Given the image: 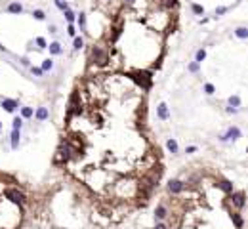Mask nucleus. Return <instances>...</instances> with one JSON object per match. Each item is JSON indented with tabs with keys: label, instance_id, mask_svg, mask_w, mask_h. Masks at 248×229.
Instances as JSON below:
<instances>
[{
	"label": "nucleus",
	"instance_id": "e433bc0d",
	"mask_svg": "<svg viewBox=\"0 0 248 229\" xmlns=\"http://www.w3.org/2000/svg\"><path fill=\"white\" fill-rule=\"evenodd\" d=\"M136 2V0H126V4H134Z\"/></svg>",
	"mask_w": 248,
	"mask_h": 229
},
{
	"label": "nucleus",
	"instance_id": "72a5a7b5",
	"mask_svg": "<svg viewBox=\"0 0 248 229\" xmlns=\"http://www.w3.org/2000/svg\"><path fill=\"white\" fill-rule=\"evenodd\" d=\"M225 12H227V8H216V15H222Z\"/></svg>",
	"mask_w": 248,
	"mask_h": 229
},
{
	"label": "nucleus",
	"instance_id": "ddd939ff",
	"mask_svg": "<svg viewBox=\"0 0 248 229\" xmlns=\"http://www.w3.org/2000/svg\"><path fill=\"white\" fill-rule=\"evenodd\" d=\"M35 117L38 120H46V118H48V109H46V107H40V109L35 113Z\"/></svg>",
	"mask_w": 248,
	"mask_h": 229
},
{
	"label": "nucleus",
	"instance_id": "2f4dec72",
	"mask_svg": "<svg viewBox=\"0 0 248 229\" xmlns=\"http://www.w3.org/2000/svg\"><path fill=\"white\" fill-rule=\"evenodd\" d=\"M189 71H191V73H197V71H198V63H197V61L189 65Z\"/></svg>",
	"mask_w": 248,
	"mask_h": 229
},
{
	"label": "nucleus",
	"instance_id": "39448f33",
	"mask_svg": "<svg viewBox=\"0 0 248 229\" xmlns=\"http://www.w3.org/2000/svg\"><path fill=\"white\" fill-rule=\"evenodd\" d=\"M168 189H170V193H181L183 191V181H179V179H172L168 183Z\"/></svg>",
	"mask_w": 248,
	"mask_h": 229
},
{
	"label": "nucleus",
	"instance_id": "f3484780",
	"mask_svg": "<svg viewBox=\"0 0 248 229\" xmlns=\"http://www.w3.org/2000/svg\"><path fill=\"white\" fill-rule=\"evenodd\" d=\"M82 46H84V40H82L80 36H76V38H74V42H73V48H74V50H80Z\"/></svg>",
	"mask_w": 248,
	"mask_h": 229
},
{
	"label": "nucleus",
	"instance_id": "cd10ccee",
	"mask_svg": "<svg viewBox=\"0 0 248 229\" xmlns=\"http://www.w3.org/2000/svg\"><path fill=\"white\" fill-rule=\"evenodd\" d=\"M65 17H67L69 23H73V21H74V13H73L71 10H65Z\"/></svg>",
	"mask_w": 248,
	"mask_h": 229
},
{
	"label": "nucleus",
	"instance_id": "f257e3e1",
	"mask_svg": "<svg viewBox=\"0 0 248 229\" xmlns=\"http://www.w3.org/2000/svg\"><path fill=\"white\" fill-rule=\"evenodd\" d=\"M92 61H94V63H99V65H103L107 61V54L99 48V46H94V50H92Z\"/></svg>",
	"mask_w": 248,
	"mask_h": 229
},
{
	"label": "nucleus",
	"instance_id": "aec40b11",
	"mask_svg": "<svg viewBox=\"0 0 248 229\" xmlns=\"http://www.w3.org/2000/svg\"><path fill=\"white\" fill-rule=\"evenodd\" d=\"M220 187H222L223 191H227V193H231V191H233V185H231L229 181H222V183H220Z\"/></svg>",
	"mask_w": 248,
	"mask_h": 229
},
{
	"label": "nucleus",
	"instance_id": "423d86ee",
	"mask_svg": "<svg viewBox=\"0 0 248 229\" xmlns=\"http://www.w3.org/2000/svg\"><path fill=\"white\" fill-rule=\"evenodd\" d=\"M2 107L8 113H13L15 109H17V101L15 99H2Z\"/></svg>",
	"mask_w": 248,
	"mask_h": 229
},
{
	"label": "nucleus",
	"instance_id": "c9c22d12",
	"mask_svg": "<svg viewBox=\"0 0 248 229\" xmlns=\"http://www.w3.org/2000/svg\"><path fill=\"white\" fill-rule=\"evenodd\" d=\"M155 229H166V227H164L162 223H159V225H157V227H155Z\"/></svg>",
	"mask_w": 248,
	"mask_h": 229
},
{
	"label": "nucleus",
	"instance_id": "f03ea898",
	"mask_svg": "<svg viewBox=\"0 0 248 229\" xmlns=\"http://www.w3.org/2000/svg\"><path fill=\"white\" fill-rule=\"evenodd\" d=\"M6 197L10 198V201L17 203V204H23V203H25V195L19 193L17 189H8V191H6Z\"/></svg>",
	"mask_w": 248,
	"mask_h": 229
},
{
	"label": "nucleus",
	"instance_id": "9d476101",
	"mask_svg": "<svg viewBox=\"0 0 248 229\" xmlns=\"http://www.w3.org/2000/svg\"><path fill=\"white\" fill-rule=\"evenodd\" d=\"M8 12H10V13H21V12H23V6H21L19 2H12V4L8 6Z\"/></svg>",
	"mask_w": 248,
	"mask_h": 229
},
{
	"label": "nucleus",
	"instance_id": "393cba45",
	"mask_svg": "<svg viewBox=\"0 0 248 229\" xmlns=\"http://www.w3.org/2000/svg\"><path fill=\"white\" fill-rule=\"evenodd\" d=\"M191 8H193V12H195L197 15H203V13H204V8H203V6H198V4H193Z\"/></svg>",
	"mask_w": 248,
	"mask_h": 229
},
{
	"label": "nucleus",
	"instance_id": "bb28decb",
	"mask_svg": "<svg viewBox=\"0 0 248 229\" xmlns=\"http://www.w3.org/2000/svg\"><path fill=\"white\" fill-rule=\"evenodd\" d=\"M204 57H206V52H204V50H198V52H197V63H200Z\"/></svg>",
	"mask_w": 248,
	"mask_h": 229
},
{
	"label": "nucleus",
	"instance_id": "2eb2a0df",
	"mask_svg": "<svg viewBox=\"0 0 248 229\" xmlns=\"http://www.w3.org/2000/svg\"><path fill=\"white\" fill-rule=\"evenodd\" d=\"M166 147H168V151L178 153V141H176V140H168V141H166Z\"/></svg>",
	"mask_w": 248,
	"mask_h": 229
},
{
	"label": "nucleus",
	"instance_id": "b1692460",
	"mask_svg": "<svg viewBox=\"0 0 248 229\" xmlns=\"http://www.w3.org/2000/svg\"><path fill=\"white\" fill-rule=\"evenodd\" d=\"M54 67V61L52 59H46L44 63H42V71H48V69H52Z\"/></svg>",
	"mask_w": 248,
	"mask_h": 229
},
{
	"label": "nucleus",
	"instance_id": "4c0bfd02",
	"mask_svg": "<svg viewBox=\"0 0 248 229\" xmlns=\"http://www.w3.org/2000/svg\"><path fill=\"white\" fill-rule=\"evenodd\" d=\"M0 126H2V124H0Z\"/></svg>",
	"mask_w": 248,
	"mask_h": 229
},
{
	"label": "nucleus",
	"instance_id": "a211bd4d",
	"mask_svg": "<svg viewBox=\"0 0 248 229\" xmlns=\"http://www.w3.org/2000/svg\"><path fill=\"white\" fill-rule=\"evenodd\" d=\"M229 105H231V107H239V105H241V98H239V96H231V98H229Z\"/></svg>",
	"mask_w": 248,
	"mask_h": 229
},
{
	"label": "nucleus",
	"instance_id": "4468645a",
	"mask_svg": "<svg viewBox=\"0 0 248 229\" xmlns=\"http://www.w3.org/2000/svg\"><path fill=\"white\" fill-rule=\"evenodd\" d=\"M235 35H237L239 38H248V29H246V27H239V29L235 31Z\"/></svg>",
	"mask_w": 248,
	"mask_h": 229
},
{
	"label": "nucleus",
	"instance_id": "20e7f679",
	"mask_svg": "<svg viewBox=\"0 0 248 229\" xmlns=\"http://www.w3.org/2000/svg\"><path fill=\"white\" fill-rule=\"evenodd\" d=\"M239 137H241V130L237 128V126H233V128H229L227 130V134L225 136H222V141H229V140H239Z\"/></svg>",
	"mask_w": 248,
	"mask_h": 229
},
{
	"label": "nucleus",
	"instance_id": "9b49d317",
	"mask_svg": "<svg viewBox=\"0 0 248 229\" xmlns=\"http://www.w3.org/2000/svg\"><path fill=\"white\" fill-rule=\"evenodd\" d=\"M61 52H63V48H61V44H59V42H52V44H50V54L59 55Z\"/></svg>",
	"mask_w": 248,
	"mask_h": 229
},
{
	"label": "nucleus",
	"instance_id": "c85d7f7f",
	"mask_svg": "<svg viewBox=\"0 0 248 229\" xmlns=\"http://www.w3.org/2000/svg\"><path fill=\"white\" fill-rule=\"evenodd\" d=\"M204 92H206V94H210V96H212L214 92H216V88H214L212 84H204Z\"/></svg>",
	"mask_w": 248,
	"mask_h": 229
},
{
	"label": "nucleus",
	"instance_id": "5701e85b",
	"mask_svg": "<svg viewBox=\"0 0 248 229\" xmlns=\"http://www.w3.org/2000/svg\"><path fill=\"white\" fill-rule=\"evenodd\" d=\"M21 124H23V120L19 117H15L13 118V130H21Z\"/></svg>",
	"mask_w": 248,
	"mask_h": 229
},
{
	"label": "nucleus",
	"instance_id": "c756f323",
	"mask_svg": "<svg viewBox=\"0 0 248 229\" xmlns=\"http://www.w3.org/2000/svg\"><path fill=\"white\" fill-rule=\"evenodd\" d=\"M36 44H38V48H46V40H44L42 36H38V38H36Z\"/></svg>",
	"mask_w": 248,
	"mask_h": 229
},
{
	"label": "nucleus",
	"instance_id": "f704fd0d",
	"mask_svg": "<svg viewBox=\"0 0 248 229\" xmlns=\"http://www.w3.org/2000/svg\"><path fill=\"white\" fill-rule=\"evenodd\" d=\"M197 151V147L195 145H191V147H187V153H195Z\"/></svg>",
	"mask_w": 248,
	"mask_h": 229
},
{
	"label": "nucleus",
	"instance_id": "0eeeda50",
	"mask_svg": "<svg viewBox=\"0 0 248 229\" xmlns=\"http://www.w3.org/2000/svg\"><path fill=\"white\" fill-rule=\"evenodd\" d=\"M168 117H170L168 105H166V103H160V105H159V118H160V120H168Z\"/></svg>",
	"mask_w": 248,
	"mask_h": 229
},
{
	"label": "nucleus",
	"instance_id": "6ab92c4d",
	"mask_svg": "<svg viewBox=\"0 0 248 229\" xmlns=\"http://www.w3.org/2000/svg\"><path fill=\"white\" fill-rule=\"evenodd\" d=\"M79 27H80V31H86V15L84 13L79 15Z\"/></svg>",
	"mask_w": 248,
	"mask_h": 229
},
{
	"label": "nucleus",
	"instance_id": "a878e982",
	"mask_svg": "<svg viewBox=\"0 0 248 229\" xmlns=\"http://www.w3.org/2000/svg\"><path fill=\"white\" fill-rule=\"evenodd\" d=\"M55 6H57V8H61L63 12H65V10H69V4H67V2H63V0H55Z\"/></svg>",
	"mask_w": 248,
	"mask_h": 229
},
{
	"label": "nucleus",
	"instance_id": "1a4fd4ad",
	"mask_svg": "<svg viewBox=\"0 0 248 229\" xmlns=\"http://www.w3.org/2000/svg\"><path fill=\"white\" fill-rule=\"evenodd\" d=\"M231 198H233V203H235L237 208H242V206H244V195H242V193H235Z\"/></svg>",
	"mask_w": 248,
	"mask_h": 229
},
{
	"label": "nucleus",
	"instance_id": "412c9836",
	"mask_svg": "<svg viewBox=\"0 0 248 229\" xmlns=\"http://www.w3.org/2000/svg\"><path fill=\"white\" fill-rule=\"evenodd\" d=\"M233 222H235L237 229H242V218L239 216V214H233Z\"/></svg>",
	"mask_w": 248,
	"mask_h": 229
},
{
	"label": "nucleus",
	"instance_id": "7c9ffc66",
	"mask_svg": "<svg viewBox=\"0 0 248 229\" xmlns=\"http://www.w3.org/2000/svg\"><path fill=\"white\" fill-rule=\"evenodd\" d=\"M31 71H33V74H35V76H42V73H44V71H42V69H38V67H33Z\"/></svg>",
	"mask_w": 248,
	"mask_h": 229
},
{
	"label": "nucleus",
	"instance_id": "f8f14e48",
	"mask_svg": "<svg viewBox=\"0 0 248 229\" xmlns=\"http://www.w3.org/2000/svg\"><path fill=\"white\" fill-rule=\"evenodd\" d=\"M155 216H157L159 220L166 218V206H164V204H159V206H157V210H155Z\"/></svg>",
	"mask_w": 248,
	"mask_h": 229
},
{
	"label": "nucleus",
	"instance_id": "473e14b6",
	"mask_svg": "<svg viewBox=\"0 0 248 229\" xmlns=\"http://www.w3.org/2000/svg\"><path fill=\"white\" fill-rule=\"evenodd\" d=\"M67 33H69L71 36H74V33H76V31H74V27H73V25H69V27H67Z\"/></svg>",
	"mask_w": 248,
	"mask_h": 229
},
{
	"label": "nucleus",
	"instance_id": "7ed1b4c3",
	"mask_svg": "<svg viewBox=\"0 0 248 229\" xmlns=\"http://www.w3.org/2000/svg\"><path fill=\"white\" fill-rule=\"evenodd\" d=\"M69 157H71V147H69V145L59 147L57 157H55V162H67V160H69Z\"/></svg>",
	"mask_w": 248,
	"mask_h": 229
},
{
	"label": "nucleus",
	"instance_id": "dca6fc26",
	"mask_svg": "<svg viewBox=\"0 0 248 229\" xmlns=\"http://www.w3.org/2000/svg\"><path fill=\"white\" fill-rule=\"evenodd\" d=\"M33 115H35V111L31 109V107H23V109H21V117L23 118H31Z\"/></svg>",
	"mask_w": 248,
	"mask_h": 229
},
{
	"label": "nucleus",
	"instance_id": "4be33fe9",
	"mask_svg": "<svg viewBox=\"0 0 248 229\" xmlns=\"http://www.w3.org/2000/svg\"><path fill=\"white\" fill-rule=\"evenodd\" d=\"M33 15H35V19H38V21H42V19L46 17V13H44L42 10H35V12H33Z\"/></svg>",
	"mask_w": 248,
	"mask_h": 229
},
{
	"label": "nucleus",
	"instance_id": "6e6552de",
	"mask_svg": "<svg viewBox=\"0 0 248 229\" xmlns=\"http://www.w3.org/2000/svg\"><path fill=\"white\" fill-rule=\"evenodd\" d=\"M19 137H21V132L19 130H13L12 132V149H17L19 147Z\"/></svg>",
	"mask_w": 248,
	"mask_h": 229
}]
</instances>
